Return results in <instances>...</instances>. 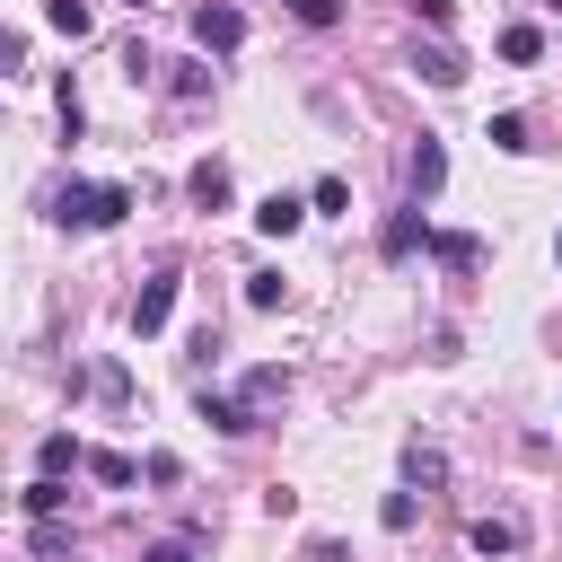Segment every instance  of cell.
<instances>
[{"instance_id":"6da1fadb","label":"cell","mask_w":562,"mask_h":562,"mask_svg":"<svg viewBox=\"0 0 562 562\" xmlns=\"http://www.w3.org/2000/svg\"><path fill=\"white\" fill-rule=\"evenodd\" d=\"M132 211V193L123 184H61V202H53V220L61 228H114Z\"/></svg>"},{"instance_id":"7a4b0ae2","label":"cell","mask_w":562,"mask_h":562,"mask_svg":"<svg viewBox=\"0 0 562 562\" xmlns=\"http://www.w3.org/2000/svg\"><path fill=\"white\" fill-rule=\"evenodd\" d=\"M422 211H430V202H413V211H386V228H378V255H386V263H404V255H422V246L439 237Z\"/></svg>"},{"instance_id":"3957f363","label":"cell","mask_w":562,"mask_h":562,"mask_svg":"<svg viewBox=\"0 0 562 562\" xmlns=\"http://www.w3.org/2000/svg\"><path fill=\"white\" fill-rule=\"evenodd\" d=\"M193 44H202V53H237V44H246V18H237L228 0H202V9H193Z\"/></svg>"},{"instance_id":"277c9868","label":"cell","mask_w":562,"mask_h":562,"mask_svg":"<svg viewBox=\"0 0 562 562\" xmlns=\"http://www.w3.org/2000/svg\"><path fill=\"white\" fill-rule=\"evenodd\" d=\"M404 184H413V202H430V193H439V184H448V149H439V140H430V132H422V140H413V158H404Z\"/></svg>"},{"instance_id":"5b68a950","label":"cell","mask_w":562,"mask_h":562,"mask_svg":"<svg viewBox=\"0 0 562 562\" xmlns=\"http://www.w3.org/2000/svg\"><path fill=\"white\" fill-rule=\"evenodd\" d=\"M167 316H176V272H149L140 299H132V334H158Z\"/></svg>"},{"instance_id":"8992f818","label":"cell","mask_w":562,"mask_h":562,"mask_svg":"<svg viewBox=\"0 0 562 562\" xmlns=\"http://www.w3.org/2000/svg\"><path fill=\"white\" fill-rule=\"evenodd\" d=\"M316 202H299V193H272V202H255V228L263 237H299V220H307Z\"/></svg>"},{"instance_id":"52a82bcc","label":"cell","mask_w":562,"mask_h":562,"mask_svg":"<svg viewBox=\"0 0 562 562\" xmlns=\"http://www.w3.org/2000/svg\"><path fill=\"white\" fill-rule=\"evenodd\" d=\"M404 483H413V492H439V483H448V457L422 448V439H404Z\"/></svg>"},{"instance_id":"ba28073f","label":"cell","mask_w":562,"mask_h":562,"mask_svg":"<svg viewBox=\"0 0 562 562\" xmlns=\"http://www.w3.org/2000/svg\"><path fill=\"white\" fill-rule=\"evenodd\" d=\"M413 70H422L430 88H457V79H465V61H457L448 44H413Z\"/></svg>"},{"instance_id":"9c48e42d","label":"cell","mask_w":562,"mask_h":562,"mask_svg":"<svg viewBox=\"0 0 562 562\" xmlns=\"http://www.w3.org/2000/svg\"><path fill=\"white\" fill-rule=\"evenodd\" d=\"M184 193H193L202 211H228V167H220V158H202V167L184 176Z\"/></svg>"},{"instance_id":"30bf717a","label":"cell","mask_w":562,"mask_h":562,"mask_svg":"<svg viewBox=\"0 0 562 562\" xmlns=\"http://www.w3.org/2000/svg\"><path fill=\"white\" fill-rule=\"evenodd\" d=\"M430 255H439L448 272H474V263H483V237H465V228H439V237H430Z\"/></svg>"},{"instance_id":"8fae6325","label":"cell","mask_w":562,"mask_h":562,"mask_svg":"<svg viewBox=\"0 0 562 562\" xmlns=\"http://www.w3.org/2000/svg\"><path fill=\"white\" fill-rule=\"evenodd\" d=\"M202 422H211V430H228V439H237V430H255L246 395H211V386H202Z\"/></svg>"},{"instance_id":"7c38bea8","label":"cell","mask_w":562,"mask_h":562,"mask_svg":"<svg viewBox=\"0 0 562 562\" xmlns=\"http://www.w3.org/2000/svg\"><path fill=\"white\" fill-rule=\"evenodd\" d=\"M518 544H527L518 518H474V553H483V562H492V553H518Z\"/></svg>"},{"instance_id":"4fadbf2b","label":"cell","mask_w":562,"mask_h":562,"mask_svg":"<svg viewBox=\"0 0 562 562\" xmlns=\"http://www.w3.org/2000/svg\"><path fill=\"white\" fill-rule=\"evenodd\" d=\"M35 465H44V474H79V465H88V448H79L70 430H53V439L35 448Z\"/></svg>"},{"instance_id":"5bb4252c","label":"cell","mask_w":562,"mask_h":562,"mask_svg":"<svg viewBox=\"0 0 562 562\" xmlns=\"http://www.w3.org/2000/svg\"><path fill=\"white\" fill-rule=\"evenodd\" d=\"M237 395H246V413H263V404H281V395H290V369H255Z\"/></svg>"},{"instance_id":"9a60e30c","label":"cell","mask_w":562,"mask_h":562,"mask_svg":"<svg viewBox=\"0 0 562 562\" xmlns=\"http://www.w3.org/2000/svg\"><path fill=\"white\" fill-rule=\"evenodd\" d=\"M536 53H544V26H527V18L501 26V61H536Z\"/></svg>"},{"instance_id":"2e32d148","label":"cell","mask_w":562,"mask_h":562,"mask_svg":"<svg viewBox=\"0 0 562 562\" xmlns=\"http://www.w3.org/2000/svg\"><path fill=\"white\" fill-rule=\"evenodd\" d=\"M44 18H53V35H70V44H79V35H88V26H97V18H88V0H53V9H44Z\"/></svg>"},{"instance_id":"e0dca14e","label":"cell","mask_w":562,"mask_h":562,"mask_svg":"<svg viewBox=\"0 0 562 562\" xmlns=\"http://www.w3.org/2000/svg\"><path fill=\"white\" fill-rule=\"evenodd\" d=\"M483 140H492V149H527V114H492Z\"/></svg>"},{"instance_id":"ac0fdd59","label":"cell","mask_w":562,"mask_h":562,"mask_svg":"<svg viewBox=\"0 0 562 562\" xmlns=\"http://www.w3.org/2000/svg\"><path fill=\"white\" fill-rule=\"evenodd\" d=\"M53 509H61V474H35L26 483V518H53Z\"/></svg>"},{"instance_id":"d6986e66","label":"cell","mask_w":562,"mask_h":562,"mask_svg":"<svg viewBox=\"0 0 562 562\" xmlns=\"http://www.w3.org/2000/svg\"><path fill=\"white\" fill-rule=\"evenodd\" d=\"M281 290H290L281 272H246V307H281Z\"/></svg>"},{"instance_id":"ffe728a7","label":"cell","mask_w":562,"mask_h":562,"mask_svg":"<svg viewBox=\"0 0 562 562\" xmlns=\"http://www.w3.org/2000/svg\"><path fill=\"white\" fill-rule=\"evenodd\" d=\"M88 474H97V483H132V457H114V448H88Z\"/></svg>"},{"instance_id":"44dd1931","label":"cell","mask_w":562,"mask_h":562,"mask_svg":"<svg viewBox=\"0 0 562 562\" xmlns=\"http://www.w3.org/2000/svg\"><path fill=\"white\" fill-rule=\"evenodd\" d=\"M378 527L404 536V527H413V492H386V501H378Z\"/></svg>"},{"instance_id":"7402d4cb","label":"cell","mask_w":562,"mask_h":562,"mask_svg":"<svg viewBox=\"0 0 562 562\" xmlns=\"http://www.w3.org/2000/svg\"><path fill=\"white\" fill-rule=\"evenodd\" d=\"M88 386H97V395H105V404H123V395H132V378H123V360H105V369H97V378H88Z\"/></svg>"},{"instance_id":"603a6c76","label":"cell","mask_w":562,"mask_h":562,"mask_svg":"<svg viewBox=\"0 0 562 562\" xmlns=\"http://www.w3.org/2000/svg\"><path fill=\"white\" fill-rule=\"evenodd\" d=\"M307 202H316V211H342V202H351V184H342V176H316V193H307Z\"/></svg>"},{"instance_id":"cb8c5ba5","label":"cell","mask_w":562,"mask_h":562,"mask_svg":"<svg viewBox=\"0 0 562 562\" xmlns=\"http://www.w3.org/2000/svg\"><path fill=\"white\" fill-rule=\"evenodd\" d=\"M299 18L307 26H342V0H299Z\"/></svg>"},{"instance_id":"d4e9b609","label":"cell","mask_w":562,"mask_h":562,"mask_svg":"<svg viewBox=\"0 0 562 562\" xmlns=\"http://www.w3.org/2000/svg\"><path fill=\"white\" fill-rule=\"evenodd\" d=\"M413 18H422V26H448V18H457V0H413Z\"/></svg>"},{"instance_id":"484cf974","label":"cell","mask_w":562,"mask_h":562,"mask_svg":"<svg viewBox=\"0 0 562 562\" xmlns=\"http://www.w3.org/2000/svg\"><path fill=\"white\" fill-rule=\"evenodd\" d=\"M140 562H193V544H184V536H167V544H149Z\"/></svg>"},{"instance_id":"4316f807","label":"cell","mask_w":562,"mask_h":562,"mask_svg":"<svg viewBox=\"0 0 562 562\" xmlns=\"http://www.w3.org/2000/svg\"><path fill=\"white\" fill-rule=\"evenodd\" d=\"M553 263H562V237H553Z\"/></svg>"},{"instance_id":"83f0119b","label":"cell","mask_w":562,"mask_h":562,"mask_svg":"<svg viewBox=\"0 0 562 562\" xmlns=\"http://www.w3.org/2000/svg\"><path fill=\"white\" fill-rule=\"evenodd\" d=\"M132 9H149V0H132Z\"/></svg>"},{"instance_id":"f1b7e54d","label":"cell","mask_w":562,"mask_h":562,"mask_svg":"<svg viewBox=\"0 0 562 562\" xmlns=\"http://www.w3.org/2000/svg\"><path fill=\"white\" fill-rule=\"evenodd\" d=\"M290 9H299V0H290Z\"/></svg>"},{"instance_id":"f546056e","label":"cell","mask_w":562,"mask_h":562,"mask_svg":"<svg viewBox=\"0 0 562 562\" xmlns=\"http://www.w3.org/2000/svg\"><path fill=\"white\" fill-rule=\"evenodd\" d=\"M553 9H562V0H553Z\"/></svg>"}]
</instances>
